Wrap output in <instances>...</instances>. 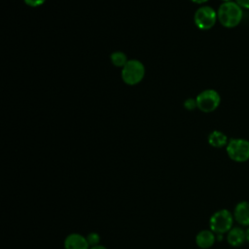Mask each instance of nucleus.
<instances>
[{
    "label": "nucleus",
    "instance_id": "obj_20",
    "mask_svg": "<svg viewBox=\"0 0 249 249\" xmlns=\"http://www.w3.org/2000/svg\"><path fill=\"white\" fill-rule=\"evenodd\" d=\"M223 1H225V2H230V1H231V0H223Z\"/></svg>",
    "mask_w": 249,
    "mask_h": 249
},
{
    "label": "nucleus",
    "instance_id": "obj_17",
    "mask_svg": "<svg viewBox=\"0 0 249 249\" xmlns=\"http://www.w3.org/2000/svg\"><path fill=\"white\" fill-rule=\"evenodd\" d=\"M90 249H107L105 246H103V245H95V246H92Z\"/></svg>",
    "mask_w": 249,
    "mask_h": 249
},
{
    "label": "nucleus",
    "instance_id": "obj_10",
    "mask_svg": "<svg viewBox=\"0 0 249 249\" xmlns=\"http://www.w3.org/2000/svg\"><path fill=\"white\" fill-rule=\"evenodd\" d=\"M227 238H228V242L231 245L236 247L243 244L246 236L243 230H241L240 228H233L229 231Z\"/></svg>",
    "mask_w": 249,
    "mask_h": 249
},
{
    "label": "nucleus",
    "instance_id": "obj_13",
    "mask_svg": "<svg viewBox=\"0 0 249 249\" xmlns=\"http://www.w3.org/2000/svg\"><path fill=\"white\" fill-rule=\"evenodd\" d=\"M87 240H88V243L89 246H95V245H98L99 243V240H100V236L98 233L96 232H89L88 235H87Z\"/></svg>",
    "mask_w": 249,
    "mask_h": 249
},
{
    "label": "nucleus",
    "instance_id": "obj_11",
    "mask_svg": "<svg viewBox=\"0 0 249 249\" xmlns=\"http://www.w3.org/2000/svg\"><path fill=\"white\" fill-rule=\"evenodd\" d=\"M208 143L215 148H221L228 145L229 142L225 133L219 130H214L208 136Z\"/></svg>",
    "mask_w": 249,
    "mask_h": 249
},
{
    "label": "nucleus",
    "instance_id": "obj_3",
    "mask_svg": "<svg viewBox=\"0 0 249 249\" xmlns=\"http://www.w3.org/2000/svg\"><path fill=\"white\" fill-rule=\"evenodd\" d=\"M227 153L234 161H246L249 160V141L242 138L230 140L227 145Z\"/></svg>",
    "mask_w": 249,
    "mask_h": 249
},
{
    "label": "nucleus",
    "instance_id": "obj_2",
    "mask_svg": "<svg viewBox=\"0 0 249 249\" xmlns=\"http://www.w3.org/2000/svg\"><path fill=\"white\" fill-rule=\"evenodd\" d=\"M145 74L144 65L136 60H128L122 69V79L123 81L130 86L136 85L143 79Z\"/></svg>",
    "mask_w": 249,
    "mask_h": 249
},
{
    "label": "nucleus",
    "instance_id": "obj_12",
    "mask_svg": "<svg viewBox=\"0 0 249 249\" xmlns=\"http://www.w3.org/2000/svg\"><path fill=\"white\" fill-rule=\"evenodd\" d=\"M111 61L115 66L124 67L128 60L126 59V55L124 53L115 52L111 54Z\"/></svg>",
    "mask_w": 249,
    "mask_h": 249
},
{
    "label": "nucleus",
    "instance_id": "obj_9",
    "mask_svg": "<svg viewBox=\"0 0 249 249\" xmlns=\"http://www.w3.org/2000/svg\"><path fill=\"white\" fill-rule=\"evenodd\" d=\"M196 245L202 249H207L211 247L215 242V235L211 231H201L196 236Z\"/></svg>",
    "mask_w": 249,
    "mask_h": 249
},
{
    "label": "nucleus",
    "instance_id": "obj_7",
    "mask_svg": "<svg viewBox=\"0 0 249 249\" xmlns=\"http://www.w3.org/2000/svg\"><path fill=\"white\" fill-rule=\"evenodd\" d=\"M87 237L79 233H71L64 240L65 249H89Z\"/></svg>",
    "mask_w": 249,
    "mask_h": 249
},
{
    "label": "nucleus",
    "instance_id": "obj_19",
    "mask_svg": "<svg viewBox=\"0 0 249 249\" xmlns=\"http://www.w3.org/2000/svg\"><path fill=\"white\" fill-rule=\"evenodd\" d=\"M245 236H246V240L249 242V228L247 229V231L245 232Z\"/></svg>",
    "mask_w": 249,
    "mask_h": 249
},
{
    "label": "nucleus",
    "instance_id": "obj_14",
    "mask_svg": "<svg viewBox=\"0 0 249 249\" xmlns=\"http://www.w3.org/2000/svg\"><path fill=\"white\" fill-rule=\"evenodd\" d=\"M184 105H185V108L188 109V110H193V109H195L196 107H197V105H196V99H193V98H188V99L185 101Z\"/></svg>",
    "mask_w": 249,
    "mask_h": 249
},
{
    "label": "nucleus",
    "instance_id": "obj_4",
    "mask_svg": "<svg viewBox=\"0 0 249 249\" xmlns=\"http://www.w3.org/2000/svg\"><path fill=\"white\" fill-rule=\"evenodd\" d=\"M197 108L204 112L210 113L218 108L220 105V94L214 89H205L201 91L196 98Z\"/></svg>",
    "mask_w": 249,
    "mask_h": 249
},
{
    "label": "nucleus",
    "instance_id": "obj_16",
    "mask_svg": "<svg viewBox=\"0 0 249 249\" xmlns=\"http://www.w3.org/2000/svg\"><path fill=\"white\" fill-rule=\"evenodd\" d=\"M236 3L241 7L245 9H249V0H235Z\"/></svg>",
    "mask_w": 249,
    "mask_h": 249
},
{
    "label": "nucleus",
    "instance_id": "obj_8",
    "mask_svg": "<svg viewBox=\"0 0 249 249\" xmlns=\"http://www.w3.org/2000/svg\"><path fill=\"white\" fill-rule=\"evenodd\" d=\"M235 220L244 226H249V202L241 201L234 209Z\"/></svg>",
    "mask_w": 249,
    "mask_h": 249
},
{
    "label": "nucleus",
    "instance_id": "obj_5",
    "mask_svg": "<svg viewBox=\"0 0 249 249\" xmlns=\"http://www.w3.org/2000/svg\"><path fill=\"white\" fill-rule=\"evenodd\" d=\"M211 231L216 233H224L231 230L232 226V216L227 209L215 212L209 221Z\"/></svg>",
    "mask_w": 249,
    "mask_h": 249
},
{
    "label": "nucleus",
    "instance_id": "obj_6",
    "mask_svg": "<svg viewBox=\"0 0 249 249\" xmlns=\"http://www.w3.org/2000/svg\"><path fill=\"white\" fill-rule=\"evenodd\" d=\"M217 18V13L209 6H202L198 8L194 17L196 25L201 30H208L212 28L216 23Z\"/></svg>",
    "mask_w": 249,
    "mask_h": 249
},
{
    "label": "nucleus",
    "instance_id": "obj_1",
    "mask_svg": "<svg viewBox=\"0 0 249 249\" xmlns=\"http://www.w3.org/2000/svg\"><path fill=\"white\" fill-rule=\"evenodd\" d=\"M217 17L223 26L227 28L235 27L242 19V8L236 2H225L219 7Z\"/></svg>",
    "mask_w": 249,
    "mask_h": 249
},
{
    "label": "nucleus",
    "instance_id": "obj_18",
    "mask_svg": "<svg viewBox=\"0 0 249 249\" xmlns=\"http://www.w3.org/2000/svg\"><path fill=\"white\" fill-rule=\"evenodd\" d=\"M191 1H193L194 3H196V4H202V3L207 2L208 0H191Z\"/></svg>",
    "mask_w": 249,
    "mask_h": 249
},
{
    "label": "nucleus",
    "instance_id": "obj_15",
    "mask_svg": "<svg viewBox=\"0 0 249 249\" xmlns=\"http://www.w3.org/2000/svg\"><path fill=\"white\" fill-rule=\"evenodd\" d=\"M25 2L26 5L30 6V7H38L41 6L42 4H44V2L46 0H23Z\"/></svg>",
    "mask_w": 249,
    "mask_h": 249
}]
</instances>
